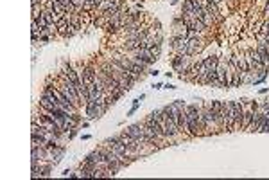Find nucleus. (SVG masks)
I'll return each instance as SVG.
<instances>
[{"mask_svg": "<svg viewBox=\"0 0 269 180\" xmlns=\"http://www.w3.org/2000/svg\"><path fill=\"white\" fill-rule=\"evenodd\" d=\"M201 103H192L187 105V124H188V137H201L203 128L199 123V114H201Z\"/></svg>", "mask_w": 269, "mask_h": 180, "instance_id": "nucleus-1", "label": "nucleus"}, {"mask_svg": "<svg viewBox=\"0 0 269 180\" xmlns=\"http://www.w3.org/2000/svg\"><path fill=\"white\" fill-rule=\"evenodd\" d=\"M126 132L131 135V137H134L140 144H144V146H147V148H153L156 151V146L155 144H151L149 140H147V137H145V133H144V126H142V123H136V124H131V126H127L126 128Z\"/></svg>", "mask_w": 269, "mask_h": 180, "instance_id": "nucleus-2", "label": "nucleus"}, {"mask_svg": "<svg viewBox=\"0 0 269 180\" xmlns=\"http://www.w3.org/2000/svg\"><path fill=\"white\" fill-rule=\"evenodd\" d=\"M162 126H163V130H165V133H167V137H169V139L178 137V135L181 133V130H179V126H178V123L169 115V114H165L163 110H162Z\"/></svg>", "mask_w": 269, "mask_h": 180, "instance_id": "nucleus-3", "label": "nucleus"}, {"mask_svg": "<svg viewBox=\"0 0 269 180\" xmlns=\"http://www.w3.org/2000/svg\"><path fill=\"white\" fill-rule=\"evenodd\" d=\"M205 47H207L205 38L199 36V34H194V36H190L188 42H187V52H188V56L192 58V56H197L199 52H203Z\"/></svg>", "mask_w": 269, "mask_h": 180, "instance_id": "nucleus-4", "label": "nucleus"}, {"mask_svg": "<svg viewBox=\"0 0 269 180\" xmlns=\"http://www.w3.org/2000/svg\"><path fill=\"white\" fill-rule=\"evenodd\" d=\"M84 112H86V117L92 121V119H99V117L104 115L106 108H104L101 103H97L95 99H90L86 105H84Z\"/></svg>", "mask_w": 269, "mask_h": 180, "instance_id": "nucleus-5", "label": "nucleus"}, {"mask_svg": "<svg viewBox=\"0 0 269 180\" xmlns=\"http://www.w3.org/2000/svg\"><path fill=\"white\" fill-rule=\"evenodd\" d=\"M217 81L219 88H230V69H228V61H219L217 65Z\"/></svg>", "mask_w": 269, "mask_h": 180, "instance_id": "nucleus-6", "label": "nucleus"}, {"mask_svg": "<svg viewBox=\"0 0 269 180\" xmlns=\"http://www.w3.org/2000/svg\"><path fill=\"white\" fill-rule=\"evenodd\" d=\"M187 42H188V38H185V36L172 34V38H171V49H172V52L181 54V56H188V52H187Z\"/></svg>", "mask_w": 269, "mask_h": 180, "instance_id": "nucleus-7", "label": "nucleus"}, {"mask_svg": "<svg viewBox=\"0 0 269 180\" xmlns=\"http://www.w3.org/2000/svg\"><path fill=\"white\" fill-rule=\"evenodd\" d=\"M264 114L260 112V110H255V114H253V121H251V124H249V130L248 132H257V133H260V128H262V124H264Z\"/></svg>", "mask_w": 269, "mask_h": 180, "instance_id": "nucleus-8", "label": "nucleus"}, {"mask_svg": "<svg viewBox=\"0 0 269 180\" xmlns=\"http://www.w3.org/2000/svg\"><path fill=\"white\" fill-rule=\"evenodd\" d=\"M219 61H221V58H219L217 54H212V56H208V58H203V63H205V70H212V69H217Z\"/></svg>", "mask_w": 269, "mask_h": 180, "instance_id": "nucleus-9", "label": "nucleus"}, {"mask_svg": "<svg viewBox=\"0 0 269 180\" xmlns=\"http://www.w3.org/2000/svg\"><path fill=\"white\" fill-rule=\"evenodd\" d=\"M147 49H149V52L153 54V58H155V60H158V58H160V52H162V45L155 43V45H149Z\"/></svg>", "mask_w": 269, "mask_h": 180, "instance_id": "nucleus-10", "label": "nucleus"}, {"mask_svg": "<svg viewBox=\"0 0 269 180\" xmlns=\"http://www.w3.org/2000/svg\"><path fill=\"white\" fill-rule=\"evenodd\" d=\"M262 13H264L266 18H269V0H266V6H264V11Z\"/></svg>", "mask_w": 269, "mask_h": 180, "instance_id": "nucleus-11", "label": "nucleus"}, {"mask_svg": "<svg viewBox=\"0 0 269 180\" xmlns=\"http://www.w3.org/2000/svg\"><path fill=\"white\" fill-rule=\"evenodd\" d=\"M77 130H79V128H74V130H70V132H68V140H72V139L77 135Z\"/></svg>", "mask_w": 269, "mask_h": 180, "instance_id": "nucleus-12", "label": "nucleus"}, {"mask_svg": "<svg viewBox=\"0 0 269 180\" xmlns=\"http://www.w3.org/2000/svg\"><path fill=\"white\" fill-rule=\"evenodd\" d=\"M136 110H138V105H133V108H131V110H129V112H127L126 115H127V117H131V115L134 114V112H136Z\"/></svg>", "mask_w": 269, "mask_h": 180, "instance_id": "nucleus-13", "label": "nucleus"}, {"mask_svg": "<svg viewBox=\"0 0 269 180\" xmlns=\"http://www.w3.org/2000/svg\"><path fill=\"white\" fill-rule=\"evenodd\" d=\"M153 88H156V90H160V88H163V85H162V83H155V85H153Z\"/></svg>", "mask_w": 269, "mask_h": 180, "instance_id": "nucleus-14", "label": "nucleus"}]
</instances>
